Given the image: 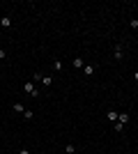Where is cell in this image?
Segmentation results:
<instances>
[{"mask_svg":"<svg viewBox=\"0 0 138 154\" xmlns=\"http://www.w3.org/2000/svg\"><path fill=\"white\" fill-rule=\"evenodd\" d=\"M0 64H2V62H0Z\"/></svg>","mask_w":138,"mask_h":154,"instance_id":"18","label":"cell"},{"mask_svg":"<svg viewBox=\"0 0 138 154\" xmlns=\"http://www.w3.org/2000/svg\"><path fill=\"white\" fill-rule=\"evenodd\" d=\"M5 58H7V51H5V48H0V62H2Z\"/></svg>","mask_w":138,"mask_h":154,"instance_id":"15","label":"cell"},{"mask_svg":"<svg viewBox=\"0 0 138 154\" xmlns=\"http://www.w3.org/2000/svg\"><path fill=\"white\" fill-rule=\"evenodd\" d=\"M26 106H23V103H19V101H16V103H14V113H26Z\"/></svg>","mask_w":138,"mask_h":154,"instance_id":"8","label":"cell"},{"mask_svg":"<svg viewBox=\"0 0 138 154\" xmlns=\"http://www.w3.org/2000/svg\"><path fill=\"white\" fill-rule=\"evenodd\" d=\"M122 55H124L122 44H115V48H113V58H115V60H122Z\"/></svg>","mask_w":138,"mask_h":154,"instance_id":"3","label":"cell"},{"mask_svg":"<svg viewBox=\"0 0 138 154\" xmlns=\"http://www.w3.org/2000/svg\"><path fill=\"white\" fill-rule=\"evenodd\" d=\"M23 92H26V94H32V97H39V90L35 88V83H32V81L23 83Z\"/></svg>","mask_w":138,"mask_h":154,"instance_id":"1","label":"cell"},{"mask_svg":"<svg viewBox=\"0 0 138 154\" xmlns=\"http://www.w3.org/2000/svg\"><path fill=\"white\" fill-rule=\"evenodd\" d=\"M23 120H32V110H26V113H23Z\"/></svg>","mask_w":138,"mask_h":154,"instance_id":"13","label":"cell"},{"mask_svg":"<svg viewBox=\"0 0 138 154\" xmlns=\"http://www.w3.org/2000/svg\"><path fill=\"white\" fill-rule=\"evenodd\" d=\"M83 74H85V76H94V74H97V64H94V62H87L85 67H83Z\"/></svg>","mask_w":138,"mask_h":154,"instance_id":"2","label":"cell"},{"mask_svg":"<svg viewBox=\"0 0 138 154\" xmlns=\"http://www.w3.org/2000/svg\"><path fill=\"white\" fill-rule=\"evenodd\" d=\"M0 26H2V28H9V26H12V16H7V14H5V16L0 19Z\"/></svg>","mask_w":138,"mask_h":154,"instance_id":"7","label":"cell"},{"mask_svg":"<svg viewBox=\"0 0 138 154\" xmlns=\"http://www.w3.org/2000/svg\"><path fill=\"white\" fill-rule=\"evenodd\" d=\"M65 152L67 154H74V152H76V147H74L72 143H67V145H65Z\"/></svg>","mask_w":138,"mask_h":154,"instance_id":"11","label":"cell"},{"mask_svg":"<svg viewBox=\"0 0 138 154\" xmlns=\"http://www.w3.org/2000/svg\"><path fill=\"white\" fill-rule=\"evenodd\" d=\"M129 28H133V30H136V28H138V19H131V23H129Z\"/></svg>","mask_w":138,"mask_h":154,"instance_id":"14","label":"cell"},{"mask_svg":"<svg viewBox=\"0 0 138 154\" xmlns=\"http://www.w3.org/2000/svg\"><path fill=\"white\" fill-rule=\"evenodd\" d=\"M106 120H108V122H118V110H108V113H106Z\"/></svg>","mask_w":138,"mask_h":154,"instance_id":"6","label":"cell"},{"mask_svg":"<svg viewBox=\"0 0 138 154\" xmlns=\"http://www.w3.org/2000/svg\"><path fill=\"white\" fill-rule=\"evenodd\" d=\"M133 81H138V69H136V71H133Z\"/></svg>","mask_w":138,"mask_h":154,"instance_id":"17","label":"cell"},{"mask_svg":"<svg viewBox=\"0 0 138 154\" xmlns=\"http://www.w3.org/2000/svg\"><path fill=\"white\" fill-rule=\"evenodd\" d=\"M62 67H65V64L60 62V60H53V69L55 71H62Z\"/></svg>","mask_w":138,"mask_h":154,"instance_id":"9","label":"cell"},{"mask_svg":"<svg viewBox=\"0 0 138 154\" xmlns=\"http://www.w3.org/2000/svg\"><path fill=\"white\" fill-rule=\"evenodd\" d=\"M41 78H44V76H41L39 71H37V74H32V83H35V81H39V83H41Z\"/></svg>","mask_w":138,"mask_h":154,"instance_id":"12","label":"cell"},{"mask_svg":"<svg viewBox=\"0 0 138 154\" xmlns=\"http://www.w3.org/2000/svg\"><path fill=\"white\" fill-rule=\"evenodd\" d=\"M72 64L76 67V69H83V67H85V60H83V58H74Z\"/></svg>","mask_w":138,"mask_h":154,"instance_id":"5","label":"cell"},{"mask_svg":"<svg viewBox=\"0 0 138 154\" xmlns=\"http://www.w3.org/2000/svg\"><path fill=\"white\" fill-rule=\"evenodd\" d=\"M129 120H131V115H129V113H118V122L122 124V127H127V124H129Z\"/></svg>","mask_w":138,"mask_h":154,"instance_id":"4","label":"cell"},{"mask_svg":"<svg viewBox=\"0 0 138 154\" xmlns=\"http://www.w3.org/2000/svg\"><path fill=\"white\" fill-rule=\"evenodd\" d=\"M19 154H30V149H28V147H21V149H19Z\"/></svg>","mask_w":138,"mask_h":154,"instance_id":"16","label":"cell"},{"mask_svg":"<svg viewBox=\"0 0 138 154\" xmlns=\"http://www.w3.org/2000/svg\"><path fill=\"white\" fill-rule=\"evenodd\" d=\"M51 83H53V78H51V76H44V78H41V85H44V88H48Z\"/></svg>","mask_w":138,"mask_h":154,"instance_id":"10","label":"cell"}]
</instances>
